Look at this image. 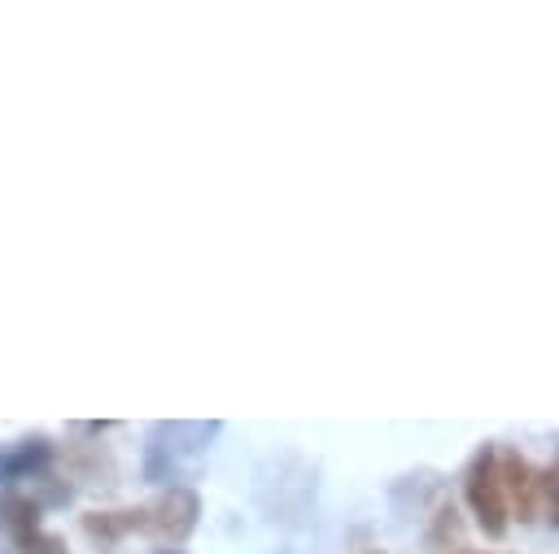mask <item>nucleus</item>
<instances>
[{
    "instance_id": "1",
    "label": "nucleus",
    "mask_w": 559,
    "mask_h": 554,
    "mask_svg": "<svg viewBox=\"0 0 559 554\" xmlns=\"http://www.w3.org/2000/svg\"><path fill=\"white\" fill-rule=\"evenodd\" d=\"M463 502L476 519V528L493 541L507 537L511 528V502L502 489V467H498V445H480L467 467H463Z\"/></svg>"
},
{
    "instance_id": "3",
    "label": "nucleus",
    "mask_w": 559,
    "mask_h": 554,
    "mask_svg": "<svg viewBox=\"0 0 559 554\" xmlns=\"http://www.w3.org/2000/svg\"><path fill=\"white\" fill-rule=\"evenodd\" d=\"M197 519H201V497L188 484H170L144 506V532L162 541V550H179L197 532Z\"/></svg>"
},
{
    "instance_id": "8",
    "label": "nucleus",
    "mask_w": 559,
    "mask_h": 554,
    "mask_svg": "<svg viewBox=\"0 0 559 554\" xmlns=\"http://www.w3.org/2000/svg\"><path fill=\"white\" fill-rule=\"evenodd\" d=\"M17 550L22 554H70V545H66V537H57V532H31L26 541H17Z\"/></svg>"
},
{
    "instance_id": "4",
    "label": "nucleus",
    "mask_w": 559,
    "mask_h": 554,
    "mask_svg": "<svg viewBox=\"0 0 559 554\" xmlns=\"http://www.w3.org/2000/svg\"><path fill=\"white\" fill-rule=\"evenodd\" d=\"M498 467H502V489H507L511 515L524 519V523L537 519L542 515V480H537V467L520 449H498Z\"/></svg>"
},
{
    "instance_id": "5",
    "label": "nucleus",
    "mask_w": 559,
    "mask_h": 554,
    "mask_svg": "<svg viewBox=\"0 0 559 554\" xmlns=\"http://www.w3.org/2000/svg\"><path fill=\"white\" fill-rule=\"evenodd\" d=\"M83 532L87 541L100 545V554H114V545L131 532H144V506H127V510H87L83 515Z\"/></svg>"
},
{
    "instance_id": "11",
    "label": "nucleus",
    "mask_w": 559,
    "mask_h": 554,
    "mask_svg": "<svg viewBox=\"0 0 559 554\" xmlns=\"http://www.w3.org/2000/svg\"><path fill=\"white\" fill-rule=\"evenodd\" d=\"M454 554H480V550H454Z\"/></svg>"
},
{
    "instance_id": "9",
    "label": "nucleus",
    "mask_w": 559,
    "mask_h": 554,
    "mask_svg": "<svg viewBox=\"0 0 559 554\" xmlns=\"http://www.w3.org/2000/svg\"><path fill=\"white\" fill-rule=\"evenodd\" d=\"M0 484H9V462H4V445H0Z\"/></svg>"
},
{
    "instance_id": "2",
    "label": "nucleus",
    "mask_w": 559,
    "mask_h": 554,
    "mask_svg": "<svg viewBox=\"0 0 559 554\" xmlns=\"http://www.w3.org/2000/svg\"><path fill=\"white\" fill-rule=\"evenodd\" d=\"M218 427L223 423H157L144 445V480L153 484L170 480L188 454H201L218 436Z\"/></svg>"
},
{
    "instance_id": "7",
    "label": "nucleus",
    "mask_w": 559,
    "mask_h": 554,
    "mask_svg": "<svg viewBox=\"0 0 559 554\" xmlns=\"http://www.w3.org/2000/svg\"><path fill=\"white\" fill-rule=\"evenodd\" d=\"M39 502L31 493H4L0 497V528L13 537V541H26L31 532H39Z\"/></svg>"
},
{
    "instance_id": "10",
    "label": "nucleus",
    "mask_w": 559,
    "mask_h": 554,
    "mask_svg": "<svg viewBox=\"0 0 559 554\" xmlns=\"http://www.w3.org/2000/svg\"><path fill=\"white\" fill-rule=\"evenodd\" d=\"M157 554H183V550H157Z\"/></svg>"
},
{
    "instance_id": "6",
    "label": "nucleus",
    "mask_w": 559,
    "mask_h": 554,
    "mask_svg": "<svg viewBox=\"0 0 559 554\" xmlns=\"http://www.w3.org/2000/svg\"><path fill=\"white\" fill-rule=\"evenodd\" d=\"M4 462H9V484H13V480H39V475H48L52 445H48L44 436L13 441V445H4Z\"/></svg>"
}]
</instances>
